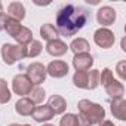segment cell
<instances>
[{"instance_id":"10","label":"cell","mask_w":126,"mask_h":126,"mask_svg":"<svg viewBox=\"0 0 126 126\" xmlns=\"http://www.w3.org/2000/svg\"><path fill=\"white\" fill-rule=\"evenodd\" d=\"M33 119L36 120V122H39V123H43V122H49L50 119H53V111L50 110V107L46 104H43V105H37V107H34V110H33Z\"/></svg>"},{"instance_id":"32","label":"cell","mask_w":126,"mask_h":126,"mask_svg":"<svg viewBox=\"0 0 126 126\" xmlns=\"http://www.w3.org/2000/svg\"><path fill=\"white\" fill-rule=\"evenodd\" d=\"M3 12V5H2V2H0V14Z\"/></svg>"},{"instance_id":"25","label":"cell","mask_w":126,"mask_h":126,"mask_svg":"<svg viewBox=\"0 0 126 126\" xmlns=\"http://www.w3.org/2000/svg\"><path fill=\"white\" fill-rule=\"evenodd\" d=\"M88 91H94L99 86V71L98 70H91L88 71Z\"/></svg>"},{"instance_id":"33","label":"cell","mask_w":126,"mask_h":126,"mask_svg":"<svg viewBox=\"0 0 126 126\" xmlns=\"http://www.w3.org/2000/svg\"><path fill=\"white\" fill-rule=\"evenodd\" d=\"M9 126H22V125H18V123H12V125H9Z\"/></svg>"},{"instance_id":"26","label":"cell","mask_w":126,"mask_h":126,"mask_svg":"<svg viewBox=\"0 0 126 126\" xmlns=\"http://www.w3.org/2000/svg\"><path fill=\"white\" fill-rule=\"evenodd\" d=\"M59 126H77V114L73 113L64 114L59 120Z\"/></svg>"},{"instance_id":"27","label":"cell","mask_w":126,"mask_h":126,"mask_svg":"<svg viewBox=\"0 0 126 126\" xmlns=\"http://www.w3.org/2000/svg\"><path fill=\"white\" fill-rule=\"evenodd\" d=\"M113 80H114V76H113V71L110 68H104L102 73H99V85H102L104 88L107 85H110Z\"/></svg>"},{"instance_id":"5","label":"cell","mask_w":126,"mask_h":126,"mask_svg":"<svg viewBox=\"0 0 126 126\" xmlns=\"http://www.w3.org/2000/svg\"><path fill=\"white\" fill-rule=\"evenodd\" d=\"M94 42H95L99 47H102V49H110V47L114 45L116 37H114V33H113L111 30L101 27V28H98V30L95 31V34H94Z\"/></svg>"},{"instance_id":"30","label":"cell","mask_w":126,"mask_h":126,"mask_svg":"<svg viewBox=\"0 0 126 126\" xmlns=\"http://www.w3.org/2000/svg\"><path fill=\"white\" fill-rule=\"evenodd\" d=\"M6 19H8V15H6L5 12H2V14H0V31L5 30V22H6Z\"/></svg>"},{"instance_id":"2","label":"cell","mask_w":126,"mask_h":126,"mask_svg":"<svg viewBox=\"0 0 126 126\" xmlns=\"http://www.w3.org/2000/svg\"><path fill=\"white\" fill-rule=\"evenodd\" d=\"M77 108L80 111V114L89 122V125H99L104 119H105V110L102 105L92 102L89 99H80L77 102Z\"/></svg>"},{"instance_id":"12","label":"cell","mask_w":126,"mask_h":126,"mask_svg":"<svg viewBox=\"0 0 126 126\" xmlns=\"http://www.w3.org/2000/svg\"><path fill=\"white\" fill-rule=\"evenodd\" d=\"M8 18H12L15 21H22L25 18V8L21 2H11L8 5Z\"/></svg>"},{"instance_id":"28","label":"cell","mask_w":126,"mask_h":126,"mask_svg":"<svg viewBox=\"0 0 126 126\" xmlns=\"http://www.w3.org/2000/svg\"><path fill=\"white\" fill-rule=\"evenodd\" d=\"M116 71H117V74H119V77L122 79V80H125L126 79V61H120V62H117V67H116Z\"/></svg>"},{"instance_id":"8","label":"cell","mask_w":126,"mask_h":126,"mask_svg":"<svg viewBox=\"0 0 126 126\" xmlns=\"http://www.w3.org/2000/svg\"><path fill=\"white\" fill-rule=\"evenodd\" d=\"M116 16H117L116 11L113 8H110V6H102L96 12V21H98V24L102 25V28H107L108 25L114 24Z\"/></svg>"},{"instance_id":"19","label":"cell","mask_w":126,"mask_h":126,"mask_svg":"<svg viewBox=\"0 0 126 126\" xmlns=\"http://www.w3.org/2000/svg\"><path fill=\"white\" fill-rule=\"evenodd\" d=\"M14 39L16 40V43H18L19 46H27V45L33 40V31H31L28 27H22L21 31H19Z\"/></svg>"},{"instance_id":"15","label":"cell","mask_w":126,"mask_h":126,"mask_svg":"<svg viewBox=\"0 0 126 126\" xmlns=\"http://www.w3.org/2000/svg\"><path fill=\"white\" fill-rule=\"evenodd\" d=\"M34 104L31 102V99L28 96H22L16 101L15 104V111L19 114V116H31L33 114V110H34Z\"/></svg>"},{"instance_id":"18","label":"cell","mask_w":126,"mask_h":126,"mask_svg":"<svg viewBox=\"0 0 126 126\" xmlns=\"http://www.w3.org/2000/svg\"><path fill=\"white\" fill-rule=\"evenodd\" d=\"M40 36L43 37V40L50 42V40H56L59 33H58V30L55 28L53 24H43L40 27Z\"/></svg>"},{"instance_id":"6","label":"cell","mask_w":126,"mask_h":126,"mask_svg":"<svg viewBox=\"0 0 126 126\" xmlns=\"http://www.w3.org/2000/svg\"><path fill=\"white\" fill-rule=\"evenodd\" d=\"M70 71V67L65 61H61V59H55L50 61L47 67H46V74H49L53 79H62L65 77Z\"/></svg>"},{"instance_id":"17","label":"cell","mask_w":126,"mask_h":126,"mask_svg":"<svg viewBox=\"0 0 126 126\" xmlns=\"http://www.w3.org/2000/svg\"><path fill=\"white\" fill-rule=\"evenodd\" d=\"M105 92H107L113 99L123 98V95H125V86H123L122 82H119V80H113L110 85L105 86Z\"/></svg>"},{"instance_id":"3","label":"cell","mask_w":126,"mask_h":126,"mask_svg":"<svg viewBox=\"0 0 126 126\" xmlns=\"http://www.w3.org/2000/svg\"><path fill=\"white\" fill-rule=\"evenodd\" d=\"M2 58L5 61V64L14 65L16 61L27 58V47L25 46H19V45L5 43L2 46Z\"/></svg>"},{"instance_id":"14","label":"cell","mask_w":126,"mask_h":126,"mask_svg":"<svg viewBox=\"0 0 126 126\" xmlns=\"http://www.w3.org/2000/svg\"><path fill=\"white\" fill-rule=\"evenodd\" d=\"M47 105L50 107L53 114H64V111L67 110V101L61 95H52L47 101Z\"/></svg>"},{"instance_id":"23","label":"cell","mask_w":126,"mask_h":126,"mask_svg":"<svg viewBox=\"0 0 126 126\" xmlns=\"http://www.w3.org/2000/svg\"><path fill=\"white\" fill-rule=\"evenodd\" d=\"M28 98L31 99L33 104H42V102L45 101V98H46V92H45L43 88L34 86V88L31 89V92L28 94Z\"/></svg>"},{"instance_id":"21","label":"cell","mask_w":126,"mask_h":126,"mask_svg":"<svg viewBox=\"0 0 126 126\" xmlns=\"http://www.w3.org/2000/svg\"><path fill=\"white\" fill-rule=\"evenodd\" d=\"M25 47H27V56L28 58H36L43 50V45H42L40 40H31Z\"/></svg>"},{"instance_id":"35","label":"cell","mask_w":126,"mask_h":126,"mask_svg":"<svg viewBox=\"0 0 126 126\" xmlns=\"http://www.w3.org/2000/svg\"><path fill=\"white\" fill-rule=\"evenodd\" d=\"M22 126H31V125H22Z\"/></svg>"},{"instance_id":"31","label":"cell","mask_w":126,"mask_h":126,"mask_svg":"<svg viewBox=\"0 0 126 126\" xmlns=\"http://www.w3.org/2000/svg\"><path fill=\"white\" fill-rule=\"evenodd\" d=\"M98 126H114V123H113V122H110V120H102Z\"/></svg>"},{"instance_id":"9","label":"cell","mask_w":126,"mask_h":126,"mask_svg":"<svg viewBox=\"0 0 126 126\" xmlns=\"http://www.w3.org/2000/svg\"><path fill=\"white\" fill-rule=\"evenodd\" d=\"M94 65V56L91 53H79L73 58V67L76 71H89Z\"/></svg>"},{"instance_id":"22","label":"cell","mask_w":126,"mask_h":126,"mask_svg":"<svg viewBox=\"0 0 126 126\" xmlns=\"http://www.w3.org/2000/svg\"><path fill=\"white\" fill-rule=\"evenodd\" d=\"M73 83L76 88L80 89H89L88 86V71H76L73 76Z\"/></svg>"},{"instance_id":"11","label":"cell","mask_w":126,"mask_h":126,"mask_svg":"<svg viewBox=\"0 0 126 126\" xmlns=\"http://www.w3.org/2000/svg\"><path fill=\"white\" fill-rule=\"evenodd\" d=\"M67 50H68V46L59 39L50 40L46 43V52L52 56H62V55L67 53Z\"/></svg>"},{"instance_id":"34","label":"cell","mask_w":126,"mask_h":126,"mask_svg":"<svg viewBox=\"0 0 126 126\" xmlns=\"http://www.w3.org/2000/svg\"><path fill=\"white\" fill-rule=\"evenodd\" d=\"M43 126H55V125H50V123H45Z\"/></svg>"},{"instance_id":"16","label":"cell","mask_w":126,"mask_h":126,"mask_svg":"<svg viewBox=\"0 0 126 126\" xmlns=\"http://www.w3.org/2000/svg\"><path fill=\"white\" fill-rule=\"evenodd\" d=\"M68 47L71 49V52H73L74 55H79V53H88V50L91 49V45H89V42H88L86 39L77 37V39H74V40L70 43Z\"/></svg>"},{"instance_id":"4","label":"cell","mask_w":126,"mask_h":126,"mask_svg":"<svg viewBox=\"0 0 126 126\" xmlns=\"http://www.w3.org/2000/svg\"><path fill=\"white\" fill-rule=\"evenodd\" d=\"M25 76L28 77V80L33 83V86H39L46 80V67L42 64V62H31V64L27 67Z\"/></svg>"},{"instance_id":"13","label":"cell","mask_w":126,"mask_h":126,"mask_svg":"<svg viewBox=\"0 0 126 126\" xmlns=\"http://www.w3.org/2000/svg\"><path fill=\"white\" fill-rule=\"evenodd\" d=\"M110 110H111V114L119 119V120H126V101L123 98H117V99H113L111 104H110Z\"/></svg>"},{"instance_id":"24","label":"cell","mask_w":126,"mask_h":126,"mask_svg":"<svg viewBox=\"0 0 126 126\" xmlns=\"http://www.w3.org/2000/svg\"><path fill=\"white\" fill-rule=\"evenodd\" d=\"M12 98V92L5 79H0V104H8Z\"/></svg>"},{"instance_id":"1","label":"cell","mask_w":126,"mask_h":126,"mask_svg":"<svg viewBox=\"0 0 126 126\" xmlns=\"http://www.w3.org/2000/svg\"><path fill=\"white\" fill-rule=\"evenodd\" d=\"M89 12L77 5H65L56 15V30L61 36L71 37L79 33L88 22Z\"/></svg>"},{"instance_id":"7","label":"cell","mask_w":126,"mask_h":126,"mask_svg":"<svg viewBox=\"0 0 126 126\" xmlns=\"http://www.w3.org/2000/svg\"><path fill=\"white\" fill-rule=\"evenodd\" d=\"M33 83L28 80V77L25 74H16L12 80V91L14 94L16 95H21V96H25L31 92L33 89Z\"/></svg>"},{"instance_id":"20","label":"cell","mask_w":126,"mask_h":126,"mask_svg":"<svg viewBox=\"0 0 126 126\" xmlns=\"http://www.w3.org/2000/svg\"><path fill=\"white\" fill-rule=\"evenodd\" d=\"M22 27H24V25H21L19 21H15V19H12V18H8L6 22H5V30H6V33H8L11 37H15V36L21 31Z\"/></svg>"},{"instance_id":"29","label":"cell","mask_w":126,"mask_h":126,"mask_svg":"<svg viewBox=\"0 0 126 126\" xmlns=\"http://www.w3.org/2000/svg\"><path fill=\"white\" fill-rule=\"evenodd\" d=\"M77 126H91V125H89V122H88V120L80 114V113L77 114Z\"/></svg>"}]
</instances>
